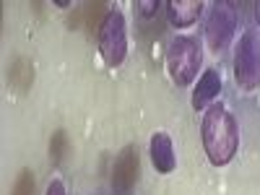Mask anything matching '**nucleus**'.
I'll return each mask as SVG.
<instances>
[{
  "label": "nucleus",
  "mask_w": 260,
  "mask_h": 195,
  "mask_svg": "<svg viewBox=\"0 0 260 195\" xmlns=\"http://www.w3.org/2000/svg\"><path fill=\"white\" fill-rule=\"evenodd\" d=\"M201 141L213 167H224L234 159L237 148H240V125H237V117L229 112L226 104L216 102L203 112Z\"/></svg>",
  "instance_id": "1"
},
{
  "label": "nucleus",
  "mask_w": 260,
  "mask_h": 195,
  "mask_svg": "<svg viewBox=\"0 0 260 195\" xmlns=\"http://www.w3.org/2000/svg\"><path fill=\"white\" fill-rule=\"evenodd\" d=\"M167 73L177 86H190L201 73V45L195 37H175L167 47Z\"/></svg>",
  "instance_id": "2"
},
{
  "label": "nucleus",
  "mask_w": 260,
  "mask_h": 195,
  "mask_svg": "<svg viewBox=\"0 0 260 195\" xmlns=\"http://www.w3.org/2000/svg\"><path fill=\"white\" fill-rule=\"evenodd\" d=\"M96 47L110 68H120L127 57V29L120 11H110L96 34Z\"/></svg>",
  "instance_id": "3"
},
{
  "label": "nucleus",
  "mask_w": 260,
  "mask_h": 195,
  "mask_svg": "<svg viewBox=\"0 0 260 195\" xmlns=\"http://www.w3.org/2000/svg\"><path fill=\"white\" fill-rule=\"evenodd\" d=\"M234 78L247 91H255L260 86V39L252 31H245L240 39H237Z\"/></svg>",
  "instance_id": "4"
},
{
  "label": "nucleus",
  "mask_w": 260,
  "mask_h": 195,
  "mask_svg": "<svg viewBox=\"0 0 260 195\" xmlns=\"http://www.w3.org/2000/svg\"><path fill=\"white\" fill-rule=\"evenodd\" d=\"M237 29V11L232 3H213L208 16H206V42L211 45V50L219 52L221 47H226Z\"/></svg>",
  "instance_id": "5"
},
{
  "label": "nucleus",
  "mask_w": 260,
  "mask_h": 195,
  "mask_svg": "<svg viewBox=\"0 0 260 195\" xmlns=\"http://www.w3.org/2000/svg\"><path fill=\"white\" fill-rule=\"evenodd\" d=\"M138 177H141V161H138V154H136V146H125L117 154L115 167H112V187H115V192L130 195L138 185Z\"/></svg>",
  "instance_id": "6"
},
{
  "label": "nucleus",
  "mask_w": 260,
  "mask_h": 195,
  "mask_svg": "<svg viewBox=\"0 0 260 195\" xmlns=\"http://www.w3.org/2000/svg\"><path fill=\"white\" fill-rule=\"evenodd\" d=\"M201 16H203V3H198V0H169L167 3V18L177 29L198 24Z\"/></svg>",
  "instance_id": "7"
},
{
  "label": "nucleus",
  "mask_w": 260,
  "mask_h": 195,
  "mask_svg": "<svg viewBox=\"0 0 260 195\" xmlns=\"http://www.w3.org/2000/svg\"><path fill=\"white\" fill-rule=\"evenodd\" d=\"M151 161H154L159 175H169L177 167V156L172 148V138L167 133H154L151 136Z\"/></svg>",
  "instance_id": "8"
},
{
  "label": "nucleus",
  "mask_w": 260,
  "mask_h": 195,
  "mask_svg": "<svg viewBox=\"0 0 260 195\" xmlns=\"http://www.w3.org/2000/svg\"><path fill=\"white\" fill-rule=\"evenodd\" d=\"M219 91H221V76H219V71H213V68H208V71H203V76L198 78V86H195V91H192V107L195 110H208L211 104H216L213 99L219 96Z\"/></svg>",
  "instance_id": "9"
},
{
  "label": "nucleus",
  "mask_w": 260,
  "mask_h": 195,
  "mask_svg": "<svg viewBox=\"0 0 260 195\" xmlns=\"http://www.w3.org/2000/svg\"><path fill=\"white\" fill-rule=\"evenodd\" d=\"M107 16H110V11H107L104 3H89V6H81V8L73 13L71 24H73V26H81V29H86V31H96V34H99V29H102V24H104Z\"/></svg>",
  "instance_id": "10"
},
{
  "label": "nucleus",
  "mask_w": 260,
  "mask_h": 195,
  "mask_svg": "<svg viewBox=\"0 0 260 195\" xmlns=\"http://www.w3.org/2000/svg\"><path fill=\"white\" fill-rule=\"evenodd\" d=\"M8 78H11V86L18 91H29V86L34 81V65L26 60V57H16L11 62V71H8Z\"/></svg>",
  "instance_id": "11"
},
{
  "label": "nucleus",
  "mask_w": 260,
  "mask_h": 195,
  "mask_svg": "<svg viewBox=\"0 0 260 195\" xmlns=\"http://www.w3.org/2000/svg\"><path fill=\"white\" fill-rule=\"evenodd\" d=\"M65 151H68V138H65L62 130H57V133L52 136V141H50V156H52V161H55V164H60V161H62Z\"/></svg>",
  "instance_id": "12"
},
{
  "label": "nucleus",
  "mask_w": 260,
  "mask_h": 195,
  "mask_svg": "<svg viewBox=\"0 0 260 195\" xmlns=\"http://www.w3.org/2000/svg\"><path fill=\"white\" fill-rule=\"evenodd\" d=\"M11 195H34V175H31L29 169H24L16 177V185H13V192Z\"/></svg>",
  "instance_id": "13"
},
{
  "label": "nucleus",
  "mask_w": 260,
  "mask_h": 195,
  "mask_svg": "<svg viewBox=\"0 0 260 195\" xmlns=\"http://www.w3.org/2000/svg\"><path fill=\"white\" fill-rule=\"evenodd\" d=\"M45 195H68V192H65V185H62V180H52Z\"/></svg>",
  "instance_id": "14"
},
{
  "label": "nucleus",
  "mask_w": 260,
  "mask_h": 195,
  "mask_svg": "<svg viewBox=\"0 0 260 195\" xmlns=\"http://www.w3.org/2000/svg\"><path fill=\"white\" fill-rule=\"evenodd\" d=\"M255 16H257V21H260V3L255 6Z\"/></svg>",
  "instance_id": "15"
}]
</instances>
